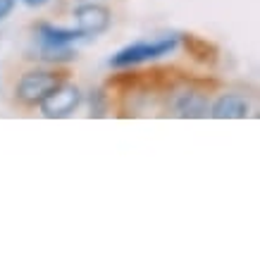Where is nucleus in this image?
Here are the masks:
<instances>
[{
	"instance_id": "9d476101",
	"label": "nucleus",
	"mask_w": 260,
	"mask_h": 260,
	"mask_svg": "<svg viewBox=\"0 0 260 260\" xmlns=\"http://www.w3.org/2000/svg\"><path fill=\"white\" fill-rule=\"evenodd\" d=\"M86 98V95H84ZM88 117L93 119H103L108 117L112 110V93L105 86H95L88 91Z\"/></svg>"
},
{
	"instance_id": "423d86ee",
	"label": "nucleus",
	"mask_w": 260,
	"mask_h": 260,
	"mask_svg": "<svg viewBox=\"0 0 260 260\" xmlns=\"http://www.w3.org/2000/svg\"><path fill=\"white\" fill-rule=\"evenodd\" d=\"M208 115L213 119H246L251 115V103L244 93L227 91V93H220L215 101H210Z\"/></svg>"
},
{
	"instance_id": "f03ea898",
	"label": "nucleus",
	"mask_w": 260,
	"mask_h": 260,
	"mask_svg": "<svg viewBox=\"0 0 260 260\" xmlns=\"http://www.w3.org/2000/svg\"><path fill=\"white\" fill-rule=\"evenodd\" d=\"M220 86V81L215 79H198V77H189L181 86H177L174 91H170V101L167 108L174 117L181 119H203L208 117L210 110V93L213 88Z\"/></svg>"
},
{
	"instance_id": "ddd939ff",
	"label": "nucleus",
	"mask_w": 260,
	"mask_h": 260,
	"mask_svg": "<svg viewBox=\"0 0 260 260\" xmlns=\"http://www.w3.org/2000/svg\"><path fill=\"white\" fill-rule=\"evenodd\" d=\"M0 91H3V88H0Z\"/></svg>"
},
{
	"instance_id": "7ed1b4c3",
	"label": "nucleus",
	"mask_w": 260,
	"mask_h": 260,
	"mask_svg": "<svg viewBox=\"0 0 260 260\" xmlns=\"http://www.w3.org/2000/svg\"><path fill=\"white\" fill-rule=\"evenodd\" d=\"M177 48H179V34L162 36V39L155 41H136V43H129L122 50H117L108 64L112 70H132V67H139V64L153 62V60L170 55Z\"/></svg>"
},
{
	"instance_id": "0eeeda50",
	"label": "nucleus",
	"mask_w": 260,
	"mask_h": 260,
	"mask_svg": "<svg viewBox=\"0 0 260 260\" xmlns=\"http://www.w3.org/2000/svg\"><path fill=\"white\" fill-rule=\"evenodd\" d=\"M34 39L43 46H74L79 41H86V36L77 26H60L53 22H36L34 24Z\"/></svg>"
},
{
	"instance_id": "f257e3e1",
	"label": "nucleus",
	"mask_w": 260,
	"mask_h": 260,
	"mask_svg": "<svg viewBox=\"0 0 260 260\" xmlns=\"http://www.w3.org/2000/svg\"><path fill=\"white\" fill-rule=\"evenodd\" d=\"M70 79V70L67 67H29L22 72V77L15 84V103L22 105L26 110L39 108V103L46 98L53 88H57L62 81Z\"/></svg>"
},
{
	"instance_id": "6e6552de",
	"label": "nucleus",
	"mask_w": 260,
	"mask_h": 260,
	"mask_svg": "<svg viewBox=\"0 0 260 260\" xmlns=\"http://www.w3.org/2000/svg\"><path fill=\"white\" fill-rule=\"evenodd\" d=\"M179 46H184L186 55L201 67L213 70L215 64L220 62V48L213 41L196 36V34H179Z\"/></svg>"
},
{
	"instance_id": "39448f33",
	"label": "nucleus",
	"mask_w": 260,
	"mask_h": 260,
	"mask_svg": "<svg viewBox=\"0 0 260 260\" xmlns=\"http://www.w3.org/2000/svg\"><path fill=\"white\" fill-rule=\"evenodd\" d=\"M74 22L86 39H95L103 36L112 26V10L108 5H103L98 0H84L81 5L74 8Z\"/></svg>"
},
{
	"instance_id": "f8f14e48",
	"label": "nucleus",
	"mask_w": 260,
	"mask_h": 260,
	"mask_svg": "<svg viewBox=\"0 0 260 260\" xmlns=\"http://www.w3.org/2000/svg\"><path fill=\"white\" fill-rule=\"evenodd\" d=\"M17 3H22V5H26V8H43V5H48V3H53V0H17Z\"/></svg>"
},
{
	"instance_id": "20e7f679",
	"label": "nucleus",
	"mask_w": 260,
	"mask_h": 260,
	"mask_svg": "<svg viewBox=\"0 0 260 260\" xmlns=\"http://www.w3.org/2000/svg\"><path fill=\"white\" fill-rule=\"evenodd\" d=\"M81 103H84V91L67 79L39 103V110L46 119H67L79 110Z\"/></svg>"
},
{
	"instance_id": "1a4fd4ad",
	"label": "nucleus",
	"mask_w": 260,
	"mask_h": 260,
	"mask_svg": "<svg viewBox=\"0 0 260 260\" xmlns=\"http://www.w3.org/2000/svg\"><path fill=\"white\" fill-rule=\"evenodd\" d=\"M77 48L74 46H43L36 43L34 48V60H39L41 64H50V67H67V64L77 62Z\"/></svg>"
},
{
	"instance_id": "9b49d317",
	"label": "nucleus",
	"mask_w": 260,
	"mask_h": 260,
	"mask_svg": "<svg viewBox=\"0 0 260 260\" xmlns=\"http://www.w3.org/2000/svg\"><path fill=\"white\" fill-rule=\"evenodd\" d=\"M15 8H17V0H0V24L5 22V19H10Z\"/></svg>"
}]
</instances>
